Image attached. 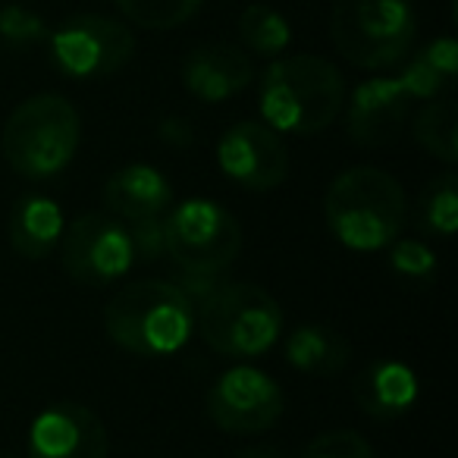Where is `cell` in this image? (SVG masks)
Wrapping results in <instances>:
<instances>
[{
    "mask_svg": "<svg viewBox=\"0 0 458 458\" xmlns=\"http://www.w3.org/2000/svg\"><path fill=\"white\" fill-rule=\"evenodd\" d=\"M330 233L352 251H380L399 239L405 223V191L399 179L377 166L339 173L324 195Z\"/></svg>",
    "mask_w": 458,
    "mask_h": 458,
    "instance_id": "obj_1",
    "label": "cell"
},
{
    "mask_svg": "<svg viewBox=\"0 0 458 458\" xmlns=\"http://www.w3.org/2000/svg\"><path fill=\"white\" fill-rule=\"evenodd\" d=\"M343 72L324 57L295 54L274 60L261 79V114L276 132L318 135L343 114Z\"/></svg>",
    "mask_w": 458,
    "mask_h": 458,
    "instance_id": "obj_2",
    "label": "cell"
},
{
    "mask_svg": "<svg viewBox=\"0 0 458 458\" xmlns=\"http://www.w3.org/2000/svg\"><path fill=\"white\" fill-rule=\"evenodd\" d=\"M104 327L120 349L141 358H164L189 343L195 308L173 283L139 280L107 301Z\"/></svg>",
    "mask_w": 458,
    "mask_h": 458,
    "instance_id": "obj_3",
    "label": "cell"
},
{
    "mask_svg": "<svg viewBox=\"0 0 458 458\" xmlns=\"http://www.w3.org/2000/svg\"><path fill=\"white\" fill-rule=\"evenodd\" d=\"M82 141V116L64 95H35L4 123L0 151L26 179H54L72 164Z\"/></svg>",
    "mask_w": 458,
    "mask_h": 458,
    "instance_id": "obj_4",
    "label": "cell"
},
{
    "mask_svg": "<svg viewBox=\"0 0 458 458\" xmlns=\"http://www.w3.org/2000/svg\"><path fill=\"white\" fill-rule=\"evenodd\" d=\"M201 339L226 358H258L283 333V308L267 289L251 283H220L195 308Z\"/></svg>",
    "mask_w": 458,
    "mask_h": 458,
    "instance_id": "obj_5",
    "label": "cell"
},
{
    "mask_svg": "<svg viewBox=\"0 0 458 458\" xmlns=\"http://www.w3.org/2000/svg\"><path fill=\"white\" fill-rule=\"evenodd\" d=\"M330 38L358 70H389L414 41L411 0H333Z\"/></svg>",
    "mask_w": 458,
    "mask_h": 458,
    "instance_id": "obj_6",
    "label": "cell"
},
{
    "mask_svg": "<svg viewBox=\"0 0 458 458\" xmlns=\"http://www.w3.org/2000/svg\"><path fill=\"white\" fill-rule=\"evenodd\" d=\"M164 251L182 270L220 274L242 251V226L223 204L189 198L166 210Z\"/></svg>",
    "mask_w": 458,
    "mask_h": 458,
    "instance_id": "obj_7",
    "label": "cell"
},
{
    "mask_svg": "<svg viewBox=\"0 0 458 458\" xmlns=\"http://www.w3.org/2000/svg\"><path fill=\"white\" fill-rule=\"evenodd\" d=\"M47 41H51L54 66L64 76L82 82L114 76L135 54L132 29L101 13L70 16L57 32L47 35Z\"/></svg>",
    "mask_w": 458,
    "mask_h": 458,
    "instance_id": "obj_8",
    "label": "cell"
},
{
    "mask_svg": "<svg viewBox=\"0 0 458 458\" xmlns=\"http://www.w3.org/2000/svg\"><path fill=\"white\" fill-rule=\"evenodd\" d=\"M60 258L66 274L82 286H110L123 280L135 261L129 229L114 214H82L64 226Z\"/></svg>",
    "mask_w": 458,
    "mask_h": 458,
    "instance_id": "obj_9",
    "label": "cell"
},
{
    "mask_svg": "<svg viewBox=\"0 0 458 458\" xmlns=\"http://www.w3.org/2000/svg\"><path fill=\"white\" fill-rule=\"evenodd\" d=\"M286 395L274 377L258 368H229L208 389V418L223 433H264L283 418Z\"/></svg>",
    "mask_w": 458,
    "mask_h": 458,
    "instance_id": "obj_10",
    "label": "cell"
},
{
    "mask_svg": "<svg viewBox=\"0 0 458 458\" xmlns=\"http://www.w3.org/2000/svg\"><path fill=\"white\" fill-rule=\"evenodd\" d=\"M220 170L249 191H274L289 179V151L274 126L242 120L229 126L216 145Z\"/></svg>",
    "mask_w": 458,
    "mask_h": 458,
    "instance_id": "obj_11",
    "label": "cell"
},
{
    "mask_svg": "<svg viewBox=\"0 0 458 458\" xmlns=\"http://www.w3.org/2000/svg\"><path fill=\"white\" fill-rule=\"evenodd\" d=\"M104 420L79 402H54L29 430V458H107Z\"/></svg>",
    "mask_w": 458,
    "mask_h": 458,
    "instance_id": "obj_12",
    "label": "cell"
},
{
    "mask_svg": "<svg viewBox=\"0 0 458 458\" xmlns=\"http://www.w3.org/2000/svg\"><path fill=\"white\" fill-rule=\"evenodd\" d=\"M411 98L399 85V79H368L349 98L345 129L352 141L364 148H377L393 141L408 120Z\"/></svg>",
    "mask_w": 458,
    "mask_h": 458,
    "instance_id": "obj_13",
    "label": "cell"
},
{
    "mask_svg": "<svg viewBox=\"0 0 458 458\" xmlns=\"http://www.w3.org/2000/svg\"><path fill=\"white\" fill-rule=\"evenodd\" d=\"M255 79L249 54L233 45H201L185 57L182 85L191 98L204 104L229 101L233 95L245 91Z\"/></svg>",
    "mask_w": 458,
    "mask_h": 458,
    "instance_id": "obj_14",
    "label": "cell"
},
{
    "mask_svg": "<svg viewBox=\"0 0 458 458\" xmlns=\"http://www.w3.org/2000/svg\"><path fill=\"white\" fill-rule=\"evenodd\" d=\"M104 204H107V214L123 223L151 220L173 208V185L154 166L129 164L104 182Z\"/></svg>",
    "mask_w": 458,
    "mask_h": 458,
    "instance_id": "obj_15",
    "label": "cell"
},
{
    "mask_svg": "<svg viewBox=\"0 0 458 458\" xmlns=\"http://www.w3.org/2000/svg\"><path fill=\"white\" fill-rule=\"evenodd\" d=\"M418 399V377L402 361H370L355 377V402L368 418L393 420L411 411Z\"/></svg>",
    "mask_w": 458,
    "mask_h": 458,
    "instance_id": "obj_16",
    "label": "cell"
},
{
    "mask_svg": "<svg viewBox=\"0 0 458 458\" xmlns=\"http://www.w3.org/2000/svg\"><path fill=\"white\" fill-rule=\"evenodd\" d=\"M10 245L20 258L26 261H41L60 245L64 236V214L54 198L41 195V191H29L10 210Z\"/></svg>",
    "mask_w": 458,
    "mask_h": 458,
    "instance_id": "obj_17",
    "label": "cell"
},
{
    "mask_svg": "<svg viewBox=\"0 0 458 458\" xmlns=\"http://www.w3.org/2000/svg\"><path fill=\"white\" fill-rule=\"evenodd\" d=\"M458 76V45L455 38H437L427 47H420L408 64L402 66L399 85L408 91L411 101H433L445 89H452Z\"/></svg>",
    "mask_w": 458,
    "mask_h": 458,
    "instance_id": "obj_18",
    "label": "cell"
},
{
    "mask_svg": "<svg viewBox=\"0 0 458 458\" xmlns=\"http://www.w3.org/2000/svg\"><path fill=\"white\" fill-rule=\"evenodd\" d=\"M349 355H352L349 339L324 324L299 327L286 339V361L299 374H311V377L339 374L349 364Z\"/></svg>",
    "mask_w": 458,
    "mask_h": 458,
    "instance_id": "obj_19",
    "label": "cell"
},
{
    "mask_svg": "<svg viewBox=\"0 0 458 458\" xmlns=\"http://www.w3.org/2000/svg\"><path fill=\"white\" fill-rule=\"evenodd\" d=\"M414 141L443 164L458 160V110L452 98H433L414 116Z\"/></svg>",
    "mask_w": 458,
    "mask_h": 458,
    "instance_id": "obj_20",
    "label": "cell"
},
{
    "mask_svg": "<svg viewBox=\"0 0 458 458\" xmlns=\"http://www.w3.org/2000/svg\"><path fill=\"white\" fill-rule=\"evenodd\" d=\"M239 38L249 51L261 54V57H276L293 41V29H289L286 16L276 13L274 7L251 4L239 16Z\"/></svg>",
    "mask_w": 458,
    "mask_h": 458,
    "instance_id": "obj_21",
    "label": "cell"
},
{
    "mask_svg": "<svg viewBox=\"0 0 458 458\" xmlns=\"http://www.w3.org/2000/svg\"><path fill=\"white\" fill-rule=\"evenodd\" d=\"M418 223L424 233L449 239L458 229V176L455 173H443V176L430 179L418 201Z\"/></svg>",
    "mask_w": 458,
    "mask_h": 458,
    "instance_id": "obj_22",
    "label": "cell"
},
{
    "mask_svg": "<svg viewBox=\"0 0 458 458\" xmlns=\"http://www.w3.org/2000/svg\"><path fill=\"white\" fill-rule=\"evenodd\" d=\"M114 4L135 26L166 32V29H176L182 22H189L201 10L204 0H114Z\"/></svg>",
    "mask_w": 458,
    "mask_h": 458,
    "instance_id": "obj_23",
    "label": "cell"
},
{
    "mask_svg": "<svg viewBox=\"0 0 458 458\" xmlns=\"http://www.w3.org/2000/svg\"><path fill=\"white\" fill-rule=\"evenodd\" d=\"M389 267L399 280L414 286H430L437 280V255L418 239H395L389 251Z\"/></svg>",
    "mask_w": 458,
    "mask_h": 458,
    "instance_id": "obj_24",
    "label": "cell"
},
{
    "mask_svg": "<svg viewBox=\"0 0 458 458\" xmlns=\"http://www.w3.org/2000/svg\"><path fill=\"white\" fill-rule=\"evenodd\" d=\"M47 38V26L38 13L20 7V4H7L0 7V45L22 51V47L41 45Z\"/></svg>",
    "mask_w": 458,
    "mask_h": 458,
    "instance_id": "obj_25",
    "label": "cell"
},
{
    "mask_svg": "<svg viewBox=\"0 0 458 458\" xmlns=\"http://www.w3.org/2000/svg\"><path fill=\"white\" fill-rule=\"evenodd\" d=\"M301 458H374V449L355 430H330L320 433Z\"/></svg>",
    "mask_w": 458,
    "mask_h": 458,
    "instance_id": "obj_26",
    "label": "cell"
},
{
    "mask_svg": "<svg viewBox=\"0 0 458 458\" xmlns=\"http://www.w3.org/2000/svg\"><path fill=\"white\" fill-rule=\"evenodd\" d=\"M129 242H132L135 258L141 261H154L164 255V216H151V220H135L129 223Z\"/></svg>",
    "mask_w": 458,
    "mask_h": 458,
    "instance_id": "obj_27",
    "label": "cell"
},
{
    "mask_svg": "<svg viewBox=\"0 0 458 458\" xmlns=\"http://www.w3.org/2000/svg\"><path fill=\"white\" fill-rule=\"evenodd\" d=\"M160 139L170 141L173 148H189L191 141H195V132H191V126L185 120H164L160 123Z\"/></svg>",
    "mask_w": 458,
    "mask_h": 458,
    "instance_id": "obj_28",
    "label": "cell"
},
{
    "mask_svg": "<svg viewBox=\"0 0 458 458\" xmlns=\"http://www.w3.org/2000/svg\"><path fill=\"white\" fill-rule=\"evenodd\" d=\"M239 458H280V452L270 449V445H249V449L239 452Z\"/></svg>",
    "mask_w": 458,
    "mask_h": 458,
    "instance_id": "obj_29",
    "label": "cell"
},
{
    "mask_svg": "<svg viewBox=\"0 0 458 458\" xmlns=\"http://www.w3.org/2000/svg\"><path fill=\"white\" fill-rule=\"evenodd\" d=\"M0 458H13V455H0Z\"/></svg>",
    "mask_w": 458,
    "mask_h": 458,
    "instance_id": "obj_30",
    "label": "cell"
}]
</instances>
